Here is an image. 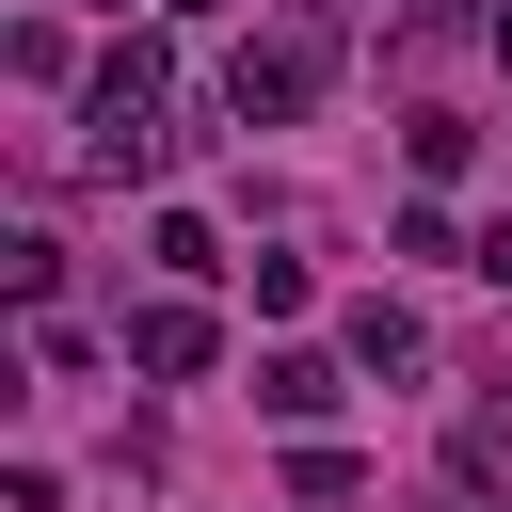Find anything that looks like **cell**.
<instances>
[{
    "label": "cell",
    "instance_id": "6da1fadb",
    "mask_svg": "<svg viewBox=\"0 0 512 512\" xmlns=\"http://www.w3.org/2000/svg\"><path fill=\"white\" fill-rule=\"evenodd\" d=\"M320 80H336V32H320V16H288V32H256V48L224 64V96H240L256 128H288V112L320 96Z\"/></svg>",
    "mask_w": 512,
    "mask_h": 512
},
{
    "label": "cell",
    "instance_id": "7a4b0ae2",
    "mask_svg": "<svg viewBox=\"0 0 512 512\" xmlns=\"http://www.w3.org/2000/svg\"><path fill=\"white\" fill-rule=\"evenodd\" d=\"M128 368H144V384H192V368H208V304H144V320H128Z\"/></svg>",
    "mask_w": 512,
    "mask_h": 512
},
{
    "label": "cell",
    "instance_id": "3957f363",
    "mask_svg": "<svg viewBox=\"0 0 512 512\" xmlns=\"http://www.w3.org/2000/svg\"><path fill=\"white\" fill-rule=\"evenodd\" d=\"M352 352H368V368H432V336H416V320H400V304H384V288H368V304H352Z\"/></svg>",
    "mask_w": 512,
    "mask_h": 512
},
{
    "label": "cell",
    "instance_id": "277c9868",
    "mask_svg": "<svg viewBox=\"0 0 512 512\" xmlns=\"http://www.w3.org/2000/svg\"><path fill=\"white\" fill-rule=\"evenodd\" d=\"M256 400H272V416H336V368H320V352H272Z\"/></svg>",
    "mask_w": 512,
    "mask_h": 512
},
{
    "label": "cell",
    "instance_id": "5b68a950",
    "mask_svg": "<svg viewBox=\"0 0 512 512\" xmlns=\"http://www.w3.org/2000/svg\"><path fill=\"white\" fill-rule=\"evenodd\" d=\"M144 256H160V272H176V288H192V272H224V240H208V224H192V208H160V240H144Z\"/></svg>",
    "mask_w": 512,
    "mask_h": 512
},
{
    "label": "cell",
    "instance_id": "8992f818",
    "mask_svg": "<svg viewBox=\"0 0 512 512\" xmlns=\"http://www.w3.org/2000/svg\"><path fill=\"white\" fill-rule=\"evenodd\" d=\"M416 32H464V0H416Z\"/></svg>",
    "mask_w": 512,
    "mask_h": 512
}]
</instances>
